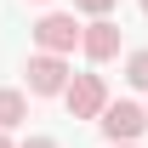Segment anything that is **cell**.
<instances>
[{"instance_id":"2","label":"cell","mask_w":148,"mask_h":148,"mask_svg":"<svg viewBox=\"0 0 148 148\" xmlns=\"http://www.w3.org/2000/svg\"><path fill=\"white\" fill-rule=\"evenodd\" d=\"M34 40H40V51H46V57H63V51L80 46V23H74L69 12H46V17L34 23Z\"/></svg>"},{"instance_id":"10","label":"cell","mask_w":148,"mask_h":148,"mask_svg":"<svg viewBox=\"0 0 148 148\" xmlns=\"http://www.w3.org/2000/svg\"><path fill=\"white\" fill-rule=\"evenodd\" d=\"M0 148H12V143H6V131H0Z\"/></svg>"},{"instance_id":"3","label":"cell","mask_w":148,"mask_h":148,"mask_svg":"<svg viewBox=\"0 0 148 148\" xmlns=\"http://www.w3.org/2000/svg\"><path fill=\"white\" fill-rule=\"evenodd\" d=\"M97 120L108 131V143H131V137H143V125H148V114L137 108V103H108Z\"/></svg>"},{"instance_id":"12","label":"cell","mask_w":148,"mask_h":148,"mask_svg":"<svg viewBox=\"0 0 148 148\" xmlns=\"http://www.w3.org/2000/svg\"><path fill=\"white\" fill-rule=\"evenodd\" d=\"M143 12H148V0H143Z\"/></svg>"},{"instance_id":"1","label":"cell","mask_w":148,"mask_h":148,"mask_svg":"<svg viewBox=\"0 0 148 148\" xmlns=\"http://www.w3.org/2000/svg\"><path fill=\"white\" fill-rule=\"evenodd\" d=\"M63 103H69L74 120H97V114L108 108V86H103V74H74L69 86H63Z\"/></svg>"},{"instance_id":"9","label":"cell","mask_w":148,"mask_h":148,"mask_svg":"<svg viewBox=\"0 0 148 148\" xmlns=\"http://www.w3.org/2000/svg\"><path fill=\"white\" fill-rule=\"evenodd\" d=\"M23 148H57V143H51V137H29Z\"/></svg>"},{"instance_id":"11","label":"cell","mask_w":148,"mask_h":148,"mask_svg":"<svg viewBox=\"0 0 148 148\" xmlns=\"http://www.w3.org/2000/svg\"><path fill=\"white\" fill-rule=\"evenodd\" d=\"M114 148H131V143H114Z\"/></svg>"},{"instance_id":"5","label":"cell","mask_w":148,"mask_h":148,"mask_svg":"<svg viewBox=\"0 0 148 148\" xmlns=\"http://www.w3.org/2000/svg\"><path fill=\"white\" fill-rule=\"evenodd\" d=\"M80 46H86V57H91V63H108V57L120 51V23L91 17L86 29H80Z\"/></svg>"},{"instance_id":"7","label":"cell","mask_w":148,"mask_h":148,"mask_svg":"<svg viewBox=\"0 0 148 148\" xmlns=\"http://www.w3.org/2000/svg\"><path fill=\"white\" fill-rule=\"evenodd\" d=\"M125 80L137 86V91H148V51H131V63H125Z\"/></svg>"},{"instance_id":"4","label":"cell","mask_w":148,"mask_h":148,"mask_svg":"<svg viewBox=\"0 0 148 148\" xmlns=\"http://www.w3.org/2000/svg\"><path fill=\"white\" fill-rule=\"evenodd\" d=\"M63 86H69V63H63V57H29V91L34 97H57L63 91Z\"/></svg>"},{"instance_id":"6","label":"cell","mask_w":148,"mask_h":148,"mask_svg":"<svg viewBox=\"0 0 148 148\" xmlns=\"http://www.w3.org/2000/svg\"><path fill=\"white\" fill-rule=\"evenodd\" d=\"M29 120V103H23V91H0V131H12Z\"/></svg>"},{"instance_id":"13","label":"cell","mask_w":148,"mask_h":148,"mask_svg":"<svg viewBox=\"0 0 148 148\" xmlns=\"http://www.w3.org/2000/svg\"><path fill=\"white\" fill-rule=\"evenodd\" d=\"M143 114H148V108H143Z\"/></svg>"},{"instance_id":"8","label":"cell","mask_w":148,"mask_h":148,"mask_svg":"<svg viewBox=\"0 0 148 148\" xmlns=\"http://www.w3.org/2000/svg\"><path fill=\"white\" fill-rule=\"evenodd\" d=\"M74 6H80V12H91V17H108V12H114V0H74Z\"/></svg>"}]
</instances>
